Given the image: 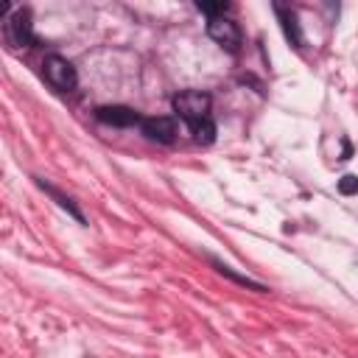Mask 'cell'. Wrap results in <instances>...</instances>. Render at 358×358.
<instances>
[{
  "label": "cell",
  "mask_w": 358,
  "mask_h": 358,
  "mask_svg": "<svg viewBox=\"0 0 358 358\" xmlns=\"http://www.w3.org/2000/svg\"><path fill=\"white\" fill-rule=\"evenodd\" d=\"M95 117L106 126H117V129H129V126H143V115L134 112L131 106H98L95 109Z\"/></svg>",
  "instance_id": "obj_5"
},
{
  "label": "cell",
  "mask_w": 358,
  "mask_h": 358,
  "mask_svg": "<svg viewBox=\"0 0 358 358\" xmlns=\"http://www.w3.org/2000/svg\"><path fill=\"white\" fill-rule=\"evenodd\" d=\"M34 182H36V185H39V187H42V190H45V193H48V196H50V199H53V201H56V204H59L62 210H67V213H70V215H73V218H76L78 224H87V218H84V213L78 210V204H76V201H73V199H70L67 193H62L59 187H53L50 182H45V179H39V176H34Z\"/></svg>",
  "instance_id": "obj_7"
},
{
  "label": "cell",
  "mask_w": 358,
  "mask_h": 358,
  "mask_svg": "<svg viewBox=\"0 0 358 358\" xmlns=\"http://www.w3.org/2000/svg\"><path fill=\"white\" fill-rule=\"evenodd\" d=\"M210 263H213V268H215L221 277H229L232 282H238V285H243V288H249V291H255V294H266V291H268V285H263V282H257V280H252V277H246V274H238L232 266H227V263L218 260V257H210Z\"/></svg>",
  "instance_id": "obj_8"
},
{
  "label": "cell",
  "mask_w": 358,
  "mask_h": 358,
  "mask_svg": "<svg viewBox=\"0 0 358 358\" xmlns=\"http://www.w3.org/2000/svg\"><path fill=\"white\" fill-rule=\"evenodd\" d=\"M210 106H213V98L199 90H185V92L173 95V109L182 120H187V126L210 117Z\"/></svg>",
  "instance_id": "obj_1"
},
{
  "label": "cell",
  "mask_w": 358,
  "mask_h": 358,
  "mask_svg": "<svg viewBox=\"0 0 358 358\" xmlns=\"http://www.w3.org/2000/svg\"><path fill=\"white\" fill-rule=\"evenodd\" d=\"M3 36L6 42L20 50V48H28L34 42V28H31V11L28 8H14L8 20H3Z\"/></svg>",
  "instance_id": "obj_3"
},
{
  "label": "cell",
  "mask_w": 358,
  "mask_h": 358,
  "mask_svg": "<svg viewBox=\"0 0 358 358\" xmlns=\"http://www.w3.org/2000/svg\"><path fill=\"white\" fill-rule=\"evenodd\" d=\"M196 8H199V11H204V14L213 20V17H224V11L229 8V3H224V0H218V3H201V0H199V3H196Z\"/></svg>",
  "instance_id": "obj_11"
},
{
  "label": "cell",
  "mask_w": 358,
  "mask_h": 358,
  "mask_svg": "<svg viewBox=\"0 0 358 358\" xmlns=\"http://www.w3.org/2000/svg\"><path fill=\"white\" fill-rule=\"evenodd\" d=\"M42 73H45L48 84L56 87L59 92H70V90H76V84H78L76 67H73L64 56H56V53L45 56V62H42Z\"/></svg>",
  "instance_id": "obj_2"
},
{
  "label": "cell",
  "mask_w": 358,
  "mask_h": 358,
  "mask_svg": "<svg viewBox=\"0 0 358 358\" xmlns=\"http://www.w3.org/2000/svg\"><path fill=\"white\" fill-rule=\"evenodd\" d=\"M274 11H277V17H280V25H282L285 36L291 39V45H294V48H302V28H299V20H296V14H294L291 8H285V6H274Z\"/></svg>",
  "instance_id": "obj_9"
},
{
  "label": "cell",
  "mask_w": 358,
  "mask_h": 358,
  "mask_svg": "<svg viewBox=\"0 0 358 358\" xmlns=\"http://www.w3.org/2000/svg\"><path fill=\"white\" fill-rule=\"evenodd\" d=\"M143 134L151 140V143H162V145H171L173 140H176V134H179V129H176V120L173 117H145L143 120Z\"/></svg>",
  "instance_id": "obj_6"
},
{
  "label": "cell",
  "mask_w": 358,
  "mask_h": 358,
  "mask_svg": "<svg viewBox=\"0 0 358 358\" xmlns=\"http://www.w3.org/2000/svg\"><path fill=\"white\" fill-rule=\"evenodd\" d=\"M190 131H193V140H196V143H201V145H210V143L215 140V123H213L210 117L190 123Z\"/></svg>",
  "instance_id": "obj_10"
},
{
  "label": "cell",
  "mask_w": 358,
  "mask_h": 358,
  "mask_svg": "<svg viewBox=\"0 0 358 358\" xmlns=\"http://www.w3.org/2000/svg\"><path fill=\"white\" fill-rule=\"evenodd\" d=\"M338 193L355 196V193H358V176H355V173H344V176L338 179Z\"/></svg>",
  "instance_id": "obj_12"
},
{
  "label": "cell",
  "mask_w": 358,
  "mask_h": 358,
  "mask_svg": "<svg viewBox=\"0 0 358 358\" xmlns=\"http://www.w3.org/2000/svg\"><path fill=\"white\" fill-rule=\"evenodd\" d=\"M207 34H210V39L215 45H221L229 53H235L238 45H241V28L229 17H213V20H207Z\"/></svg>",
  "instance_id": "obj_4"
}]
</instances>
